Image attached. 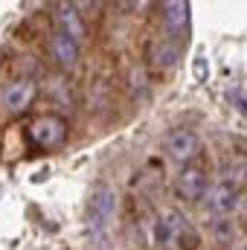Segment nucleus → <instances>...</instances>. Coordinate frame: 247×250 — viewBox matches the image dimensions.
Returning a JSON list of instances; mask_svg holds the SVG:
<instances>
[{
  "instance_id": "6e6552de",
  "label": "nucleus",
  "mask_w": 247,
  "mask_h": 250,
  "mask_svg": "<svg viewBox=\"0 0 247 250\" xmlns=\"http://www.w3.org/2000/svg\"><path fill=\"white\" fill-rule=\"evenodd\" d=\"M53 18H56V32H62V35H67V38H73L76 44L84 41L87 29H84V21H82L76 3H56Z\"/></svg>"
},
{
  "instance_id": "7ed1b4c3",
  "label": "nucleus",
  "mask_w": 247,
  "mask_h": 250,
  "mask_svg": "<svg viewBox=\"0 0 247 250\" xmlns=\"http://www.w3.org/2000/svg\"><path fill=\"white\" fill-rule=\"evenodd\" d=\"M114 209H117V195L108 184H96L90 192V201H87V227L93 236H102L114 218Z\"/></svg>"
},
{
  "instance_id": "9d476101",
  "label": "nucleus",
  "mask_w": 247,
  "mask_h": 250,
  "mask_svg": "<svg viewBox=\"0 0 247 250\" xmlns=\"http://www.w3.org/2000/svg\"><path fill=\"white\" fill-rule=\"evenodd\" d=\"M160 12H163V26H166L172 35H178V32L186 29V23H189V3L172 0V3H163Z\"/></svg>"
},
{
  "instance_id": "f257e3e1",
  "label": "nucleus",
  "mask_w": 247,
  "mask_h": 250,
  "mask_svg": "<svg viewBox=\"0 0 247 250\" xmlns=\"http://www.w3.org/2000/svg\"><path fill=\"white\" fill-rule=\"evenodd\" d=\"M151 239L160 250H198L201 248V233L186 221L181 212H163L154 218Z\"/></svg>"
},
{
  "instance_id": "f8f14e48",
  "label": "nucleus",
  "mask_w": 247,
  "mask_h": 250,
  "mask_svg": "<svg viewBox=\"0 0 247 250\" xmlns=\"http://www.w3.org/2000/svg\"><path fill=\"white\" fill-rule=\"evenodd\" d=\"M230 230H233L230 218H215V233L218 236H230Z\"/></svg>"
},
{
  "instance_id": "f03ea898",
  "label": "nucleus",
  "mask_w": 247,
  "mask_h": 250,
  "mask_svg": "<svg viewBox=\"0 0 247 250\" xmlns=\"http://www.w3.org/2000/svg\"><path fill=\"white\" fill-rule=\"evenodd\" d=\"M23 134H26V143L32 148L50 151V148H59L67 140V120L59 117V114H41V117L26 123Z\"/></svg>"
},
{
  "instance_id": "20e7f679",
  "label": "nucleus",
  "mask_w": 247,
  "mask_h": 250,
  "mask_svg": "<svg viewBox=\"0 0 247 250\" xmlns=\"http://www.w3.org/2000/svg\"><path fill=\"white\" fill-rule=\"evenodd\" d=\"M172 189H175V198H178V201L195 204V201H201V198L206 195V189H209V172H206L201 163H186L184 169L178 172Z\"/></svg>"
},
{
  "instance_id": "39448f33",
  "label": "nucleus",
  "mask_w": 247,
  "mask_h": 250,
  "mask_svg": "<svg viewBox=\"0 0 247 250\" xmlns=\"http://www.w3.org/2000/svg\"><path fill=\"white\" fill-rule=\"evenodd\" d=\"M163 148H166V154H169L172 160H178V163L186 166V163H192V160L201 154L204 143H201V137H198L192 128H175V131L166 134Z\"/></svg>"
},
{
  "instance_id": "9b49d317",
  "label": "nucleus",
  "mask_w": 247,
  "mask_h": 250,
  "mask_svg": "<svg viewBox=\"0 0 247 250\" xmlns=\"http://www.w3.org/2000/svg\"><path fill=\"white\" fill-rule=\"evenodd\" d=\"M175 47H160L157 50V56H154V62L160 64V67H169V64H175Z\"/></svg>"
},
{
  "instance_id": "423d86ee",
  "label": "nucleus",
  "mask_w": 247,
  "mask_h": 250,
  "mask_svg": "<svg viewBox=\"0 0 247 250\" xmlns=\"http://www.w3.org/2000/svg\"><path fill=\"white\" fill-rule=\"evenodd\" d=\"M35 93H38V84L32 79H18V82L6 84V90L0 93V105L6 114L18 117V114L29 111V105L35 102Z\"/></svg>"
},
{
  "instance_id": "0eeeda50",
  "label": "nucleus",
  "mask_w": 247,
  "mask_h": 250,
  "mask_svg": "<svg viewBox=\"0 0 247 250\" xmlns=\"http://www.w3.org/2000/svg\"><path fill=\"white\" fill-rule=\"evenodd\" d=\"M204 204H206V209H209L212 215L227 218V215L239 207V187H233V184H227V181H218V184H212V187L206 189Z\"/></svg>"
},
{
  "instance_id": "1a4fd4ad",
  "label": "nucleus",
  "mask_w": 247,
  "mask_h": 250,
  "mask_svg": "<svg viewBox=\"0 0 247 250\" xmlns=\"http://www.w3.org/2000/svg\"><path fill=\"white\" fill-rule=\"evenodd\" d=\"M47 47H50V56H53V62L59 64V67H64V70H70L73 64L79 62V44H76L73 38L62 35V32H53Z\"/></svg>"
}]
</instances>
